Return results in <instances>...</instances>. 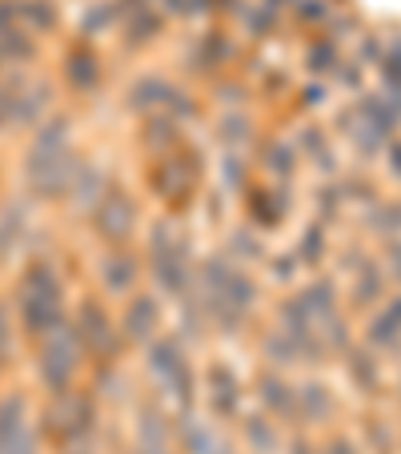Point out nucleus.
Wrapping results in <instances>:
<instances>
[{
    "label": "nucleus",
    "instance_id": "obj_3",
    "mask_svg": "<svg viewBox=\"0 0 401 454\" xmlns=\"http://www.w3.org/2000/svg\"><path fill=\"white\" fill-rule=\"evenodd\" d=\"M285 454H321V450H317V446L309 442V438H293V442L285 446Z\"/></svg>",
    "mask_w": 401,
    "mask_h": 454
},
{
    "label": "nucleus",
    "instance_id": "obj_2",
    "mask_svg": "<svg viewBox=\"0 0 401 454\" xmlns=\"http://www.w3.org/2000/svg\"><path fill=\"white\" fill-rule=\"evenodd\" d=\"M245 438H249V450L253 454H281V438H277V430L265 419H249Z\"/></svg>",
    "mask_w": 401,
    "mask_h": 454
},
{
    "label": "nucleus",
    "instance_id": "obj_4",
    "mask_svg": "<svg viewBox=\"0 0 401 454\" xmlns=\"http://www.w3.org/2000/svg\"><path fill=\"white\" fill-rule=\"evenodd\" d=\"M321 454H358V450H353V446L345 442V438H333V442H325V446H321Z\"/></svg>",
    "mask_w": 401,
    "mask_h": 454
},
{
    "label": "nucleus",
    "instance_id": "obj_1",
    "mask_svg": "<svg viewBox=\"0 0 401 454\" xmlns=\"http://www.w3.org/2000/svg\"><path fill=\"white\" fill-rule=\"evenodd\" d=\"M25 434V398H4L0 403V454H9Z\"/></svg>",
    "mask_w": 401,
    "mask_h": 454
},
{
    "label": "nucleus",
    "instance_id": "obj_5",
    "mask_svg": "<svg viewBox=\"0 0 401 454\" xmlns=\"http://www.w3.org/2000/svg\"><path fill=\"white\" fill-rule=\"evenodd\" d=\"M9 454H41V446H36V438H33V434H25Z\"/></svg>",
    "mask_w": 401,
    "mask_h": 454
}]
</instances>
